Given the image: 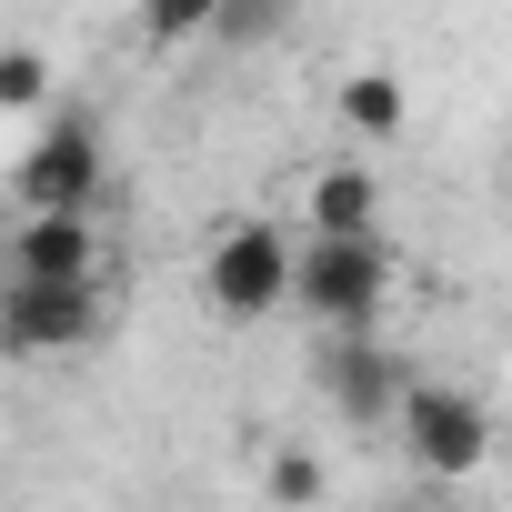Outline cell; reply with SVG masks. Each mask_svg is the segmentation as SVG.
<instances>
[{"mask_svg": "<svg viewBox=\"0 0 512 512\" xmlns=\"http://www.w3.org/2000/svg\"><path fill=\"white\" fill-rule=\"evenodd\" d=\"M392 282H402V262L382 231H302V251H292V312L322 332H382Z\"/></svg>", "mask_w": 512, "mask_h": 512, "instance_id": "6da1fadb", "label": "cell"}, {"mask_svg": "<svg viewBox=\"0 0 512 512\" xmlns=\"http://www.w3.org/2000/svg\"><path fill=\"white\" fill-rule=\"evenodd\" d=\"M101 181H111L101 121H91L81 101H51L41 131H31V151H21V171H11V201H21V211H91Z\"/></svg>", "mask_w": 512, "mask_h": 512, "instance_id": "7a4b0ae2", "label": "cell"}, {"mask_svg": "<svg viewBox=\"0 0 512 512\" xmlns=\"http://www.w3.org/2000/svg\"><path fill=\"white\" fill-rule=\"evenodd\" d=\"M392 442H402V462H412L422 482H472V472L492 462V412H482L462 382H422V372H412V392L392 402Z\"/></svg>", "mask_w": 512, "mask_h": 512, "instance_id": "3957f363", "label": "cell"}, {"mask_svg": "<svg viewBox=\"0 0 512 512\" xmlns=\"http://www.w3.org/2000/svg\"><path fill=\"white\" fill-rule=\"evenodd\" d=\"M201 302L221 322H272L292 312V231L272 221H221L211 251H201Z\"/></svg>", "mask_w": 512, "mask_h": 512, "instance_id": "277c9868", "label": "cell"}, {"mask_svg": "<svg viewBox=\"0 0 512 512\" xmlns=\"http://www.w3.org/2000/svg\"><path fill=\"white\" fill-rule=\"evenodd\" d=\"M101 332V282H41V272H11L0 282V352L21 362H61Z\"/></svg>", "mask_w": 512, "mask_h": 512, "instance_id": "5b68a950", "label": "cell"}, {"mask_svg": "<svg viewBox=\"0 0 512 512\" xmlns=\"http://www.w3.org/2000/svg\"><path fill=\"white\" fill-rule=\"evenodd\" d=\"M402 392H412V352H392L382 332H332V342H322V402H332L342 422L382 432Z\"/></svg>", "mask_w": 512, "mask_h": 512, "instance_id": "8992f818", "label": "cell"}, {"mask_svg": "<svg viewBox=\"0 0 512 512\" xmlns=\"http://www.w3.org/2000/svg\"><path fill=\"white\" fill-rule=\"evenodd\" d=\"M11 272H41V282H101V231H91V211H21V231H11Z\"/></svg>", "mask_w": 512, "mask_h": 512, "instance_id": "52a82bcc", "label": "cell"}, {"mask_svg": "<svg viewBox=\"0 0 512 512\" xmlns=\"http://www.w3.org/2000/svg\"><path fill=\"white\" fill-rule=\"evenodd\" d=\"M302 221L312 231H382V171L372 161H322L302 181Z\"/></svg>", "mask_w": 512, "mask_h": 512, "instance_id": "ba28073f", "label": "cell"}, {"mask_svg": "<svg viewBox=\"0 0 512 512\" xmlns=\"http://www.w3.org/2000/svg\"><path fill=\"white\" fill-rule=\"evenodd\" d=\"M332 111H342L352 141H402V121H412V101H402L392 71H352V81L332 91Z\"/></svg>", "mask_w": 512, "mask_h": 512, "instance_id": "9c48e42d", "label": "cell"}, {"mask_svg": "<svg viewBox=\"0 0 512 512\" xmlns=\"http://www.w3.org/2000/svg\"><path fill=\"white\" fill-rule=\"evenodd\" d=\"M51 101H61V81H51V51H31V41H0V111L41 121Z\"/></svg>", "mask_w": 512, "mask_h": 512, "instance_id": "30bf717a", "label": "cell"}, {"mask_svg": "<svg viewBox=\"0 0 512 512\" xmlns=\"http://www.w3.org/2000/svg\"><path fill=\"white\" fill-rule=\"evenodd\" d=\"M211 21H221V0H141L151 51H191V41H211Z\"/></svg>", "mask_w": 512, "mask_h": 512, "instance_id": "8fae6325", "label": "cell"}, {"mask_svg": "<svg viewBox=\"0 0 512 512\" xmlns=\"http://www.w3.org/2000/svg\"><path fill=\"white\" fill-rule=\"evenodd\" d=\"M282 11H292V0H221L211 41H231V51H241V41H272V31H282Z\"/></svg>", "mask_w": 512, "mask_h": 512, "instance_id": "7c38bea8", "label": "cell"}, {"mask_svg": "<svg viewBox=\"0 0 512 512\" xmlns=\"http://www.w3.org/2000/svg\"><path fill=\"white\" fill-rule=\"evenodd\" d=\"M272 502H322V462L312 452H272Z\"/></svg>", "mask_w": 512, "mask_h": 512, "instance_id": "4fadbf2b", "label": "cell"}, {"mask_svg": "<svg viewBox=\"0 0 512 512\" xmlns=\"http://www.w3.org/2000/svg\"><path fill=\"white\" fill-rule=\"evenodd\" d=\"M412 512H432V502H412Z\"/></svg>", "mask_w": 512, "mask_h": 512, "instance_id": "5bb4252c", "label": "cell"}]
</instances>
